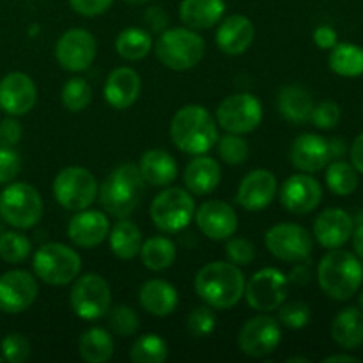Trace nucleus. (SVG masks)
<instances>
[{
	"instance_id": "f257e3e1",
	"label": "nucleus",
	"mask_w": 363,
	"mask_h": 363,
	"mask_svg": "<svg viewBox=\"0 0 363 363\" xmlns=\"http://www.w3.org/2000/svg\"><path fill=\"white\" fill-rule=\"evenodd\" d=\"M243 272L233 262L215 261L202 266L195 277V291L206 305L227 311L240 303L245 294Z\"/></svg>"
},
{
	"instance_id": "f03ea898",
	"label": "nucleus",
	"mask_w": 363,
	"mask_h": 363,
	"mask_svg": "<svg viewBox=\"0 0 363 363\" xmlns=\"http://www.w3.org/2000/svg\"><path fill=\"white\" fill-rule=\"evenodd\" d=\"M145 194V181L135 163H123L106 176L99 188V202L113 218H128L140 206Z\"/></svg>"
},
{
	"instance_id": "7ed1b4c3",
	"label": "nucleus",
	"mask_w": 363,
	"mask_h": 363,
	"mask_svg": "<svg viewBox=\"0 0 363 363\" xmlns=\"http://www.w3.org/2000/svg\"><path fill=\"white\" fill-rule=\"evenodd\" d=\"M174 145L188 155H206L218 140V128L211 113L201 105H186L170 121Z\"/></svg>"
},
{
	"instance_id": "20e7f679",
	"label": "nucleus",
	"mask_w": 363,
	"mask_h": 363,
	"mask_svg": "<svg viewBox=\"0 0 363 363\" xmlns=\"http://www.w3.org/2000/svg\"><path fill=\"white\" fill-rule=\"evenodd\" d=\"M318 282L326 296L337 301H346L360 289L363 266L351 252L333 248L319 262Z\"/></svg>"
},
{
	"instance_id": "39448f33",
	"label": "nucleus",
	"mask_w": 363,
	"mask_h": 363,
	"mask_svg": "<svg viewBox=\"0 0 363 363\" xmlns=\"http://www.w3.org/2000/svg\"><path fill=\"white\" fill-rule=\"evenodd\" d=\"M156 57L172 71H188L197 66L206 52V43L194 28H165L155 46Z\"/></svg>"
},
{
	"instance_id": "423d86ee",
	"label": "nucleus",
	"mask_w": 363,
	"mask_h": 363,
	"mask_svg": "<svg viewBox=\"0 0 363 363\" xmlns=\"http://www.w3.org/2000/svg\"><path fill=\"white\" fill-rule=\"evenodd\" d=\"M35 277L48 286H67L82 272V257L62 243H46L34 254Z\"/></svg>"
},
{
	"instance_id": "0eeeda50",
	"label": "nucleus",
	"mask_w": 363,
	"mask_h": 363,
	"mask_svg": "<svg viewBox=\"0 0 363 363\" xmlns=\"http://www.w3.org/2000/svg\"><path fill=\"white\" fill-rule=\"evenodd\" d=\"M0 216L14 229H32L43 218L41 195L32 184L11 183L0 194Z\"/></svg>"
},
{
	"instance_id": "6e6552de",
	"label": "nucleus",
	"mask_w": 363,
	"mask_h": 363,
	"mask_svg": "<svg viewBox=\"0 0 363 363\" xmlns=\"http://www.w3.org/2000/svg\"><path fill=\"white\" fill-rule=\"evenodd\" d=\"M149 215L152 223L163 233H181L195 216L194 195L184 188H165L152 199Z\"/></svg>"
},
{
	"instance_id": "1a4fd4ad",
	"label": "nucleus",
	"mask_w": 363,
	"mask_h": 363,
	"mask_svg": "<svg viewBox=\"0 0 363 363\" xmlns=\"http://www.w3.org/2000/svg\"><path fill=\"white\" fill-rule=\"evenodd\" d=\"M53 195L67 211H82L94 204L98 197V181L84 167H66L53 179Z\"/></svg>"
},
{
	"instance_id": "9d476101",
	"label": "nucleus",
	"mask_w": 363,
	"mask_h": 363,
	"mask_svg": "<svg viewBox=\"0 0 363 363\" xmlns=\"http://www.w3.org/2000/svg\"><path fill=\"white\" fill-rule=\"evenodd\" d=\"M71 308L84 321H96L105 318L112 307V289L101 275L87 273L77 277L69 294Z\"/></svg>"
},
{
	"instance_id": "9b49d317",
	"label": "nucleus",
	"mask_w": 363,
	"mask_h": 363,
	"mask_svg": "<svg viewBox=\"0 0 363 363\" xmlns=\"http://www.w3.org/2000/svg\"><path fill=\"white\" fill-rule=\"evenodd\" d=\"M289 280L280 269L262 268L245 284L248 307L259 312L277 311L286 301Z\"/></svg>"
},
{
	"instance_id": "f8f14e48",
	"label": "nucleus",
	"mask_w": 363,
	"mask_h": 363,
	"mask_svg": "<svg viewBox=\"0 0 363 363\" xmlns=\"http://www.w3.org/2000/svg\"><path fill=\"white\" fill-rule=\"evenodd\" d=\"M264 245L273 257L284 262H300L311 257L314 241L298 223H277L266 233Z\"/></svg>"
},
{
	"instance_id": "ddd939ff",
	"label": "nucleus",
	"mask_w": 363,
	"mask_h": 363,
	"mask_svg": "<svg viewBox=\"0 0 363 363\" xmlns=\"http://www.w3.org/2000/svg\"><path fill=\"white\" fill-rule=\"evenodd\" d=\"M216 121L227 133H252L262 121V105L248 92L233 94L218 105Z\"/></svg>"
},
{
	"instance_id": "4468645a",
	"label": "nucleus",
	"mask_w": 363,
	"mask_h": 363,
	"mask_svg": "<svg viewBox=\"0 0 363 363\" xmlns=\"http://www.w3.org/2000/svg\"><path fill=\"white\" fill-rule=\"evenodd\" d=\"M98 53L94 35L85 28H69L55 45V57L60 67L71 73H80L92 66Z\"/></svg>"
},
{
	"instance_id": "2eb2a0df",
	"label": "nucleus",
	"mask_w": 363,
	"mask_h": 363,
	"mask_svg": "<svg viewBox=\"0 0 363 363\" xmlns=\"http://www.w3.org/2000/svg\"><path fill=\"white\" fill-rule=\"evenodd\" d=\"M282 342V332L277 319L272 315H255L241 328L238 344L240 350L250 358H264L272 354Z\"/></svg>"
},
{
	"instance_id": "dca6fc26",
	"label": "nucleus",
	"mask_w": 363,
	"mask_h": 363,
	"mask_svg": "<svg viewBox=\"0 0 363 363\" xmlns=\"http://www.w3.org/2000/svg\"><path fill=\"white\" fill-rule=\"evenodd\" d=\"M39 293L38 280L25 269H13L0 277V311L20 314L35 301Z\"/></svg>"
},
{
	"instance_id": "f3484780",
	"label": "nucleus",
	"mask_w": 363,
	"mask_h": 363,
	"mask_svg": "<svg viewBox=\"0 0 363 363\" xmlns=\"http://www.w3.org/2000/svg\"><path fill=\"white\" fill-rule=\"evenodd\" d=\"M323 201V186L308 174H294L284 181L280 188V202L294 215H307L314 211Z\"/></svg>"
},
{
	"instance_id": "a211bd4d",
	"label": "nucleus",
	"mask_w": 363,
	"mask_h": 363,
	"mask_svg": "<svg viewBox=\"0 0 363 363\" xmlns=\"http://www.w3.org/2000/svg\"><path fill=\"white\" fill-rule=\"evenodd\" d=\"M38 101V87L28 74L14 71L0 80V108L11 117L30 112Z\"/></svg>"
},
{
	"instance_id": "6ab92c4d",
	"label": "nucleus",
	"mask_w": 363,
	"mask_h": 363,
	"mask_svg": "<svg viewBox=\"0 0 363 363\" xmlns=\"http://www.w3.org/2000/svg\"><path fill=\"white\" fill-rule=\"evenodd\" d=\"M279 191L275 174L266 169L248 172L238 186L236 202L247 211H262L268 208Z\"/></svg>"
},
{
	"instance_id": "aec40b11",
	"label": "nucleus",
	"mask_w": 363,
	"mask_h": 363,
	"mask_svg": "<svg viewBox=\"0 0 363 363\" xmlns=\"http://www.w3.org/2000/svg\"><path fill=\"white\" fill-rule=\"evenodd\" d=\"M195 222L204 236L215 241L229 240L238 230L236 211L223 201L204 202L195 209Z\"/></svg>"
},
{
	"instance_id": "412c9836",
	"label": "nucleus",
	"mask_w": 363,
	"mask_h": 363,
	"mask_svg": "<svg viewBox=\"0 0 363 363\" xmlns=\"http://www.w3.org/2000/svg\"><path fill=\"white\" fill-rule=\"evenodd\" d=\"M110 222L108 216L94 209H82L67 225V236L77 247L94 248L108 238Z\"/></svg>"
},
{
	"instance_id": "4be33fe9",
	"label": "nucleus",
	"mask_w": 363,
	"mask_h": 363,
	"mask_svg": "<svg viewBox=\"0 0 363 363\" xmlns=\"http://www.w3.org/2000/svg\"><path fill=\"white\" fill-rule=\"evenodd\" d=\"M354 229L350 213L339 208L325 209L314 222V236L321 247L333 250L347 243Z\"/></svg>"
},
{
	"instance_id": "5701e85b",
	"label": "nucleus",
	"mask_w": 363,
	"mask_h": 363,
	"mask_svg": "<svg viewBox=\"0 0 363 363\" xmlns=\"http://www.w3.org/2000/svg\"><path fill=\"white\" fill-rule=\"evenodd\" d=\"M289 156L293 165L301 172H319L330 162L328 140L315 133H303L291 144Z\"/></svg>"
},
{
	"instance_id": "b1692460",
	"label": "nucleus",
	"mask_w": 363,
	"mask_h": 363,
	"mask_svg": "<svg viewBox=\"0 0 363 363\" xmlns=\"http://www.w3.org/2000/svg\"><path fill=\"white\" fill-rule=\"evenodd\" d=\"M142 80L140 74L131 67H117L108 74L105 82V101L116 110H126L140 96Z\"/></svg>"
},
{
	"instance_id": "393cba45",
	"label": "nucleus",
	"mask_w": 363,
	"mask_h": 363,
	"mask_svg": "<svg viewBox=\"0 0 363 363\" xmlns=\"http://www.w3.org/2000/svg\"><path fill=\"white\" fill-rule=\"evenodd\" d=\"M255 38V27L250 18L243 14H233L220 21L216 30V45L227 55H241L252 46Z\"/></svg>"
},
{
	"instance_id": "a878e982",
	"label": "nucleus",
	"mask_w": 363,
	"mask_h": 363,
	"mask_svg": "<svg viewBox=\"0 0 363 363\" xmlns=\"http://www.w3.org/2000/svg\"><path fill=\"white\" fill-rule=\"evenodd\" d=\"M222 179V169L211 156L197 155L184 169V184L191 195H208L216 190Z\"/></svg>"
},
{
	"instance_id": "bb28decb",
	"label": "nucleus",
	"mask_w": 363,
	"mask_h": 363,
	"mask_svg": "<svg viewBox=\"0 0 363 363\" xmlns=\"http://www.w3.org/2000/svg\"><path fill=\"white\" fill-rule=\"evenodd\" d=\"M138 301L149 314L167 318V315L176 311L177 303H179V296H177V291L172 284L162 279H152L147 280L140 287Z\"/></svg>"
},
{
	"instance_id": "cd10ccee",
	"label": "nucleus",
	"mask_w": 363,
	"mask_h": 363,
	"mask_svg": "<svg viewBox=\"0 0 363 363\" xmlns=\"http://www.w3.org/2000/svg\"><path fill=\"white\" fill-rule=\"evenodd\" d=\"M223 13H225L223 0H183L179 6L181 20L194 30H206L220 23Z\"/></svg>"
},
{
	"instance_id": "c85d7f7f",
	"label": "nucleus",
	"mask_w": 363,
	"mask_h": 363,
	"mask_svg": "<svg viewBox=\"0 0 363 363\" xmlns=\"http://www.w3.org/2000/svg\"><path fill=\"white\" fill-rule=\"evenodd\" d=\"M142 177L151 186H169L177 177V163L170 152L163 149H151L140 160Z\"/></svg>"
},
{
	"instance_id": "c756f323",
	"label": "nucleus",
	"mask_w": 363,
	"mask_h": 363,
	"mask_svg": "<svg viewBox=\"0 0 363 363\" xmlns=\"http://www.w3.org/2000/svg\"><path fill=\"white\" fill-rule=\"evenodd\" d=\"M280 116L293 124H303L311 119L314 101L308 94L307 89L301 85H286L280 89L279 98H277Z\"/></svg>"
},
{
	"instance_id": "7c9ffc66",
	"label": "nucleus",
	"mask_w": 363,
	"mask_h": 363,
	"mask_svg": "<svg viewBox=\"0 0 363 363\" xmlns=\"http://www.w3.org/2000/svg\"><path fill=\"white\" fill-rule=\"evenodd\" d=\"M332 339L344 350H354L363 344V312L347 307L335 315L332 323Z\"/></svg>"
},
{
	"instance_id": "2f4dec72",
	"label": "nucleus",
	"mask_w": 363,
	"mask_h": 363,
	"mask_svg": "<svg viewBox=\"0 0 363 363\" xmlns=\"http://www.w3.org/2000/svg\"><path fill=\"white\" fill-rule=\"evenodd\" d=\"M110 250L113 255L123 261H131L140 254L142 248V233L133 222L126 218H119L116 225L108 233Z\"/></svg>"
},
{
	"instance_id": "473e14b6",
	"label": "nucleus",
	"mask_w": 363,
	"mask_h": 363,
	"mask_svg": "<svg viewBox=\"0 0 363 363\" xmlns=\"http://www.w3.org/2000/svg\"><path fill=\"white\" fill-rule=\"evenodd\" d=\"M78 353L87 363H105L113 357V339L105 328H89L78 340Z\"/></svg>"
},
{
	"instance_id": "72a5a7b5",
	"label": "nucleus",
	"mask_w": 363,
	"mask_h": 363,
	"mask_svg": "<svg viewBox=\"0 0 363 363\" xmlns=\"http://www.w3.org/2000/svg\"><path fill=\"white\" fill-rule=\"evenodd\" d=\"M176 245L165 236H152L142 243L140 259L151 272H163L176 261Z\"/></svg>"
},
{
	"instance_id": "f704fd0d",
	"label": "nucleus",
	"mask_w": 363,
	"mask_h": 363,
	"mask_svg": "<svg viewBox=\"0 0 363 363\" xmlns=\"http://www.w3.org/2000/svg\"><path fill=\"white\" fill-rule=\"evenodd\" d=\"M328 64L333 73L340 77H360L363 74V48L351 43L335 45L330 53Z\"/></svg>"
},
{
	"instance_id": "c9c22d12",
	"label": "nucleus",
	"mask_w": 363,
	"mask_h": 363,
	"mask_svg": "<svg viewBox=\"0 0 363 363\" xmlns=\"http://www.w3.org/2000/svg\"><path fill=\"white\" fill-rule=\"evenodd\" d=\"M152 48V38L147 30L138 27L124 28L116 39V50L123 59L140 60L149 55Z\"/></svg>"
},
{
	"instance_id": "e433bc0d",
	"label": "nucleus",
	"mask_w": 363,
	"mask_h": 363,
	"mask_svg": "<svg viewBox=\"0 0 363 363\" xmlns=\"http://www.w3.org/2000/svg\"><path fill=\"white\" fill-rule=\"evenodd\" d=\"M169 357V346L155 333L138 337L130 350V358L135 363H162Z\"/></svg>"
},
{
	"instance_id": "4c0bfd02",
	"label": "nucleus",
	"mask_w": 363,
	"mask_h": 363,
	"mask_svg": "<svg viewBox=\"0 0 363 363\" xmlns=\"http://www.w3.org/2000/svg\"><path fill=\"white\" fill-rule=\"evenodd\" d=\"M326 184L335 195L346 197L358 188L357 169L342 160H333L332 165L326 170Z\"/></svg>"
},
{
	"instance_id": "58836bf2",
	"label": "nucleus",
	"mask_w": 363,
	"mask_h": 363,
	"mask_svg": "<svg viewBox=\"0 0 363 363\" xmlns=\"http://www.w3.org/2000/svg\"><path fill=\"white\" fill-rule=\"evenodd\" d=\"M62 105L69 112H82L87 108L92 101V87L84 78L73 77L62 85Z\"/></svg>"
},
{
	"instance_id": "ea45409f",
	"label": "nucleus",
	"mask_w": 363,
	"mask_h": 363,
	"mask_svg": "<svg viewBox=\"0 0 363 363\" xmlns=\"http://www.w3.org/2000/svg\"><path fill=\"white\" fill-rule=\"evenodd\" d=\"M32 243L21 233H4L0 236V257L9 264H20L30 255Z\"/></svg>"
},
{
	"instance_id": "a19ab883",
	"label": "nucleus",
	"mask_w": 363,
	"mask_h": 363,
	"mask_svg": "<svg viewBox=\"0 0 363 363\" xmlns=\"http://www.w3.org/2000/svg\"><path fill=\"white\" fill-rule=\"evenodd\" d=\"M106 318L110 330L119 337H131L140 328V318L128 305H116L106 312Z\"/></svg>"
},
{
	"instance_id": "79ce46f5",
	"label": "nucleus",
	"mask_w": 363,
	"mask_h": 363,
	"mask_svg": "<svg viewBox=\"0 0 363 363\" xmlns=\"http://www.w3.org/2000/svg\"><path fill=\"white\" fill-rule=\"evenodd\" d=\"M218 156L227 165H241L248 158V144L238 133H225L216 140Z\"/></svg>"
},
{
	"instance_id": "37998d69",
	"label": "nucleus",
	"mask_w": 363,
	"mask_h": 363,
	"mask_svg": "<svg viewBox=\"0 0 363 363\" xmlns=\"http://www.w3.org/2000/svg\"><path fill=\"white\" fill-rule=\"evenodd\" d=\"M279 321L289 330L305 328L311 321V307L305 301H284L279 307Z\"/></svg>"
},
{
	"instance_id": "c03bdc74",
	"label": "nucleus",
	"mask_w": 363,
	"mask_h": 363,
	"mask_svg": "<svg viewBox=\"0 0 363 363\" xmlns=\"http://www.w3.org/2000/svg\"><path fill=\"white\" fill-rule=\"evenodd\" d=\"M216 326V315L213 312V307L209 305H201L194 308L186 319V328L191 337H208L211 335Z\"/></svg>"
},
{
	"instance_id": "a18cd8bd",
	"label": "nucleus",
	"mask_w": 363,
	"mask_h": 363,
	"mask_svg": "<svg viewBox=\"0 0 363 363\" xmlns=\"http://www.w3.org/2000/svg\"><path fill=\"white\" fill-rule=\"evenodd\" d=\"M30 357V342L21 333H9L2 340V358L9 363H21Z\"/></svg>"
},
{
	"instance_id": "49530a36",
	"label": "nucleus",
	"mask_w": 363,
	"mask_h": 363,
	"mask_svg": "<svg viewBox=\"0 0 363 363\" xmlns=\"http://www.w3.org/2000/svg\"><path fill=\"white\" fill-rule=\"evenodd\" d=\"M227 257L236 266H248L255 259V247L247 238H229L227 241Z\"/></svg>"
},
{
	"instance_id": "de8ad7c7",
	"label": "nucleus",
	"mask_w": 363,
	"mask_h": 363,
	"mask_svg": "<svg viewBox=\"0 0 363 363\" xmlns=\"http://www.w3.org/2000/svg\"><path fill=\"white\" fill-rule=\"evenodd\" d=\"M311 121L319 130H332L340 121V106L335 101H323L319 105H314Z\"/></svg>"
},
{
	"instance_id": "09e8293b",
	"label": "nucleus",
	"mask_w": 363,
	"mask_h": 363,
	"mask_svg": "<svg viewBox=\"0 0 363 363\" xmlns=\"http://www.w3.org/2000/svg\"><path fill=\"white\" fill-rule=\"evenodd\" d=\"M21 160L14 147L0 145V184L11 183L20 174Z\"/></svg>"
},
{
	"instance_id": "8fccbe9b",
	"label": "nucleus",
	"mask_w": 363,
	"mask_h": 363,
	"mask_svg": "<svg viewBox=\"0 0 363 363\" xmlns=\"http://www.w3.org/2000/svg\"><path fill=\"white\" fill-rule=\"evenodd\" d=\"M113 0H69L71 7L82 16H99L110 9Z\"/></svg>"
},
{
	"instance_id": "3c124183",
	"label": "nucleus",
	"mask_w": 363,
	"mask_h": 363,
	"mask_svg": "<svg viewBox=\"0 0 363 363\" xmlns=\"http://www.w3.org/2000/svg\"><path fill=\"white\" fill-rule=\"evenodd\" d=\"M21 138V126L16 119L7 117L0 121V145L6 147H14Z\"/></svg>"
},
{
	"instance_id": "603ef678",
	"label": "nucleus",
	"mask_w": 363,
	"mask_h": 363,
	"mask_svg": "<svg viewBox=\"0 0 363 363\" xmlns=\"http://www.w3.org/2000/svg\"><path fill=\"white\" fill-rule=\"evenodd\" d=\"M145 23L149 25V28H151L152 32L162 34L167 28V25H169V16H167V13L162 7H149V9L145 11Z\"/></svg>"
},
{
	"instance_id": "864d4df0",
	"label": "nucleus",
	"mask_w": 363,
	"mask_h": 363,
	"mask_svg": "<svg viewBox=\"0 0 363 363\" xmlns=\"http://www.w3.org/2000/svg\"><path fill=\"white\" fill-rule=\"evenodd\" d=\"M287 280H289L291 284H294V286H307V284H311L312 280L311 262H307V259H305V261H300V264L294 266V268L291 269Z\"/></svg>"
},
{
	"instance_id": "5fc2aeb1",
	"label": "nucleus",
	"mask_w": 363,
	"mask_h": 363,
	"mask_svg": "<svg viewBox=\"0 0 363 363\" xmlns=\"http://www.w3.org/2000/svg\"><path fill=\"white\" fill-rule=\"evenodd\" d=\"M314 43L319 48L330 50L337 45V32L328 25H321L314 32Z\"/></svg>"
},
{
	"instance_id": "6e6d98bb",
	"label": "nucleus",
	"mask_w": 363,
	"mask_h": 363,
	"mask_svg": "<svg viewBox=\"0 0 363 363\" xmlns=\"http://www.w3.org/2000/svg\"><path fill=\"white\" fill-rule=\"evenodd\" d=\"M351 163L358 172L363 174V133L351 145Z\"/></svg>"
},
{
	"instance_id": "4d7b16f0",
	"label": "nucleus",
	"mask_w": 363,
	"mask_h": 363,
	"mask_svg": "<svg viewBox=\"0 0 363 363\" xmlns=\"http://www.w3.org/2000/svg\"><path fill=\"white\" fill-rule=\"evenodd\" d=\"M328 151H330V160H340L346 152V144L340 138H333L328 142Z\"/></svg>"
},
{
	"instance_id": "13d9d810",
	"label": "nucleus",
	"mask_w": 363,
	"mask_h": 363,
	"mask_svg": "<svg viewBox=\"0 0 363 363\" xmlns=\"http://www.w3.org/2000/svg\"><path fill=\"white\" fill-rule=\"evenodd\" d=\"M353 247H354V252H357L358 257L363 259V222L360 225L357 227V230L353 229Z\"/></svg>"
},
{
	"instance_id": "bf43d9fd",
	"label": "nucleus",
	"mask_w": 363,
	"mask_h": 363,
	"mask_svg": "<svg viewBox=\"0 0 363 363\" xmlns=\"http://www.w3.org/2000/svg\"><path fill=\"white\" fill-rule=\"evenodd\" d=\"M325 363H358L360 360H358L357 357H351V354H333V357H326L325 360H323Z\"/></svg>"
},
{
	"instance_id": "052dcab7",
	"label": "nucleus",
	"mask_w": 363,
	"mask_h": 363,
	"mask_svg": "<svg viewBox=\"0 0 363 363\" xmlns=\"http://www.w3.org/2000/svg\"><path fill=\"white\" fill-rule=\"evenodd\" d=\"M286 363H311V360L305 357H291V358H287Z\"/></svg>"
},
{
	"instance_id": "680f3d73",
	"label": "nucleus",
	"mask_w": 363,
	"mask_h": 363,
	"mask_svg": "<svg viewBox=\"0 0 363 363\" xmlns=\"http://www.w3.org/2000/svg\"><path fill=\"white\" fill-rule=\"evenodd\" d=\"M128 4H133V6H140V4H145L149 2V0H126Z\"/></svg>"
},
{
	"instance_id": "e2e57ef3",
	"label": "nucleus",
	"mask_w": 363,
	"mask_h": 363,
	"mask_svg": "<svg viewBox=\"0 0 363 363\" xmlns=\"http://www.w3.org/2000/svg\"><path fill=\"white\" fill-rule=\"evenodd\" d=\"M360 307L363 308V293L360 294Z\"/></svg>"
},
{
	"instance_id": "0e129e2a",
	"label": "nucleus",
	"mask_w": 363,
	"mask_h": 363,
	"mask_svg": "<svg viewBox=\"0 0 363 363\" xmlns=\"http://www.w3.org/2000/svg\"><path fill=\"white\" fill-rule=\"evenodd\" d=\"M4 360V358H2V354H0V362H2Z\"/></svg>"
}]
</instances>
